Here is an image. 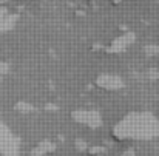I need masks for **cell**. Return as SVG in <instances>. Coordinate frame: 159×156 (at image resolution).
Wrapping results in <instances>:
<instances>
[{
	"label": "cell",
	"mask_w": 159,
	"mask_h": 156,
	"mask_svg": "<svg viewBox=\"0 0 159 156\" xmlns=\"http://www.w3.org/2000/svg\"><path fill=\"white\" fill-rule=\"evenodd\" d=\"M94 156H102V155H94Z\"/></svg>",
	"instance_id": "3"
},
{
	"label": "cell",
	"mask_w": 159,
	"mask_h": 156,
	"mask_svg": "<svg viewBox=\"0 0 159 156\" xmlns=\"http://www.w3.org/2000/svg\"><path fill=\"white\" fill-rule=\"evenodd\" d=\"M158 127L159 124L155 121H150V116L133 114L117 124L114 135L117 139H122V141L144 139V138H152V135L158 131Z\"/></svg>",
	"instance_id": "1"
},
{
	"label": "cell",
	"mask_w": 159,
	"mask_h": 156,
	"mask_svg": "<svg viewBox=\"0 0 159 156\" xmlns=\"http://www.w3.org/2000/svg\"><path fill=\"white\" fill-rule=\"evenodd\" d=\"M120 156H136V155H134L133 150H125V152H122V155Z\"/></svg>",
	"instance_id": "2"
}]
</instances>
